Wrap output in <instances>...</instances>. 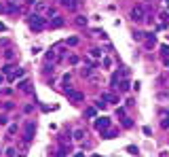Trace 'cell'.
I'll use <instances>...</instances> for the list:
<instances>
[{"instance_id":"cell-1","label":"cell","mask_w":169,"mask_h":157,"mask_svg":"<svg viewBox=\"0 0 169 157\" xmlns=\"http://www.w3.org/2000/svg\"><path fill=\"white\" fill-rule=\"evenodd\" d=\"M47 26V19H44V17H40L38 13H34V15H30V28L34 32H40L42 28Z\"/></svg>"},{"instance_id":"cell-2","label":"cell","mask_w":169,"mask_h":157,"mask_svg":"<svg viewBox=\"0 0 169 157\" xmlns=\"http://www.w3.org/2000/svg\"><path fill=\"white\" fill-rule=\"evenodd\" d=\"M144 17H146V9L142 6V4H135V6L131 9V19L133 21H142Z\"/></svg>"},{"instance_id":"cell-3","label":"cell","mask_w":169,"mask_h":157,"mask_svg":"<svg viewBox=\"0 0 169 157\" xmlns=\"http://www.w3.org/2000/svg\"><path fill=\"white\" fill-rule=\"evenodd\" d=\"M34 132H36V123H34V121H28V123H25V132H23V140H25V142H32Z\"/></svg>"},{"instance_id":"cell-4","label":"cell","mask_w":169,"mask_h":157,"mask_svg":"<svg viewBox=\"0 0 169 157\" xmlns=\"http://www.w3.org/2000/svg\"><path fill=\"white\" fill-rule=\"evenodd\" d=\"M66 94H68L70 100H74V102H81V100H85V94H83V91H76V89H72V87H66Z\"/></svg>"},{"instance_id":"cell-5","label":"cell","mask_w":169,"mask_h":157,"mask_svg":"<svg viewBox=\"0 0 169 157\" xmlns=\"http://www.w3.org/2000/svg\"><path fill=\"white\" fill-rule=\"evenodd\" d=\"M108 127H110V119H108V117L95 119V130H97V132H104V130H108Z\"/></svg>"},{"instance_id":"cell-6","label":"cell","mask_w":169,"mask_h":157,"mask_svg":"<svg viewBox=\"0 0 169 157\" xmlns=\"http://www.w3.org/2000/svg\"><path fill=\"white\" fill-rule=\"evenodd\" d=\"M102 100L106 104H114V102H119V96L112 94V91H102Z\"/></svg>"},{"instance_id":"cell-7","label":"cell","mask_w":169,"mask_h":157,"mask_svg":"<svg viewBox=\"0 0 169 157\" xmlns=\"http://www.w3.org/2000/svg\"><path fill=\"white\" fill-rule=\"evenodd\" d=\"M116 89H119V91H129V89H131V83H129L127 79H121V81L116 83Z\"/></svg>"},{"instance_id":"cell-8","label":"cell","mask_w":169,"mask_h":157,"mask_svg":"<svg viewBox=\"0 0 169 157\" xmlns=\"http://www.w3.org/2000/svg\"><path fill=\"white\" fill-rule=\"evenodd\" d=\"M61 26H64V17L55 15V17L51 19V28H61Z\"/></svg>"},{"instance_id":"cell-9","label":"cell","mask_w":169,"mask_h":157,"mask_svg":"<svg viewBox=\"0 0 169 157\" xmlns=\"http://www.w3.org/2000/svg\"><path fill=\"white\" fill-rule=\"evenodd\" d=\"M154 45H156V38H154V34H148V38H146V47H148V49H152Z\"/></svg>"},{"instance_id":"cell-10","label":"cell","mask_w":169,"mask_h":157,"mask_svg":"<svg viewBox=\"0 0 169 157\" xmlns=\"http://www.w3.org/2000/svg\"><path fill=\"white\" fill-rule=\"evenodd\" d=\"M95 115H97V108H93V106H89V108L85 110V117H87V119H93Z\"/></svg>"},{"instance_id":"cell-11","label":"cell","mask_w":169,"mask_h":157,"mask_svg":"<svg viewBox=\"0 0 169 157\" xmlns=\"http://www.w3.org/2000/svg\"><path fill=\"white\" fill-rule=\"evenodd\" d=\"M114 136H116V132H114V130H104V132H102V138H106V140H110V138H114Z\"/></svg>"},{"instance_id":"cell-12","label":"cell","mask_w":169,"mask_h":157,"mask_svg":"<svg viewBox=\"0 0 169 157\" xmlns=\"http://www.w3.org/2000/svg\"><path fill=\"white\" fill-rule=\"evenodd\" d=\"M144 36H146V34L142 32V30H133V40L140 43V40H144Z\"/></svg>"},{"instance_id":"cell-13","label":"cell","mask_w":169,"mask_h":157,"mask_svg":"<svg viewBox=\"0 0 169 157\" xmlns=\"http://www.w3.org/2000/svg\"><path fill=\"white\" fill-rule=\"evenodd\" d=\"M66 45H68V47H76V45H78V38H76V36H70V38L66 40Z\"/></svg>"},{"instance_id":"cell-14","label":"cell","mask_w":169,"mask_h":157,"mask_svg":"<svg viewBox=\"0 0 169 157\" xmlns=\"http://www.w3.org/2000/svg\"><path fill=\"white\" fill-rule=\"evenodd\" d=\"M17 130H19V127H17V123H11V125H8V132H6V134H8V136H15Z\"/></svg>"},{"instance_id":"cell-15","label":"cell","mask_w":169,"mask_h":157,"mask_svg":"<svg viewBox=\"0 0 169 157\" xmlns=\"http://www.w3.org/2000/svg\"><path fill=\"white\" fill-rule=\"evenodd\" d=\"M6 9H8V13H15V11H19V9H17V4L13 2V0H8V4H6Z\"/></svg>"},{"instance_id":"cell-16","label":"cell","mask_w":169,"mask_h":157,"mask_svg":"<svg viewBox=\"0 0 169 157\" xmlns=\"http://www.w3.org/2000/svg\"><path fill=\"white\" fill-rule=\"evenodd\" d=\"M61 4L68 6V9H76V2H74V0H61Z\"/></svg>"},{"instance_id":"cell-17","label":"cell","mask_w":169,"mask_h":157,"mask_svg":"<svg viewBox=\"0 0 169 157\" xmlns=\"http://www.w3.org/2000/svg\"><path fill=\"white\" fill-rule=\"evenodd\" d=\"M85 138V130H76L74 132V140H83Z\"/></svg>"},{"instance_id":"cell-18","label":"cell","mask_w":169,"mask_h":157,"mask_svg":"<svg viewBox=\"0 0 169 157\" xmlns=\"http://www.w3.org/2000/svg\"><path fill=\"white\" fill-rule=\"evenodd\" d=\"M4 58H6V60H13V58H15V51H13V49H6V51H4Z\"/></svg>"},{"instance_id":"cell-19","label":"cell","mask_w":169,"mask_h":157,"mask_svg":"<svg viewBox=\"0 0 169 157\" xmlns=\"http://www.w3.org/2000/svg\"><path fill=\"white\" fill-rule=\"evenodd\" d=\"M76 26H87V17H76Z\"/></svg>"},{"instance_id":"cell-20","label":"cell","mask_w":169,"mask_h":157,"mask_svg":"<svg viewBox=\"0 0 169 157\" xmlns=\"http://www.w3.org/2000/svg\"><path fill=\"white\" fill-rule=\"evenodd\" d=\"M91 58H102V49H91Z\"/></svg>"},{"instance_id":"cell-21","label":"cell","mask_w":169,"mask_h":157,"mask_svg":"<svg viewBox=\"0 0 169 157\" xmlns=\"http://www.w3.org/2000/svg\"><path fill=\"white\" fill-rule=\"evenodd\" d=\"M123 125H125V127H131V125H133V121H131L129 117H123Z\"/></svg>"},{"instance_id":"cell-22","label":"cell","mask_w":169,"mask_h":157,"mask_svg":"<svg viewBox=\"0 0 169 157\" xmlns=\"http://www.w3.org/2000/svg\"><path fill=\"white\" fill-rule=\"evenodd\" d=\"M6 155H8V157H15V155H17V151L13 149V146H8V149H6Z\"/></svg>"},{"instance_id":"cell-23","label":"cell","mask_w":169,"mask_h":157,"mask_svg":"<svg viewBox=\"0 0 169 157\" xmlns=\"http://www.w3.org/2000/svg\"><path fill=\"white\" fill-rule=\"evenodd\" d=\"M161 53L163 55H169V45H161Z\"/></svg>"},{"instance_id":"cell-24","label":"cell","mask_w":169,"mask_h":157,"mask_svg":"<svg viewBox=\"0 0 169 157\" xmlns=\"http://www.w3.org/2000/svg\"><path fill=\"white\" fill-rule=\"evenodd\" d=\"M112 66V60L110 58H104V68H110Z\"/></svg>"},{"instance_id":"cell-25","label":"cell","mask_w":169,"mask_h":157,"mask_svg":"<svg viewBox=\"0 0 169 157\" xmlns=\"http://www.w3.org/2000/svg\"><path fill=\"white\" fill-rule=\"evenodd\" d=\"M81 75H83V77H91V68H83Z\"/></svg>"},{"instance_id":"cell-26","label":"cell","mask_w":169,"mask_h":157,"mask_svg":"<svg viewBox=\"0 0 169 157\" xmlns=\"http://www.w3.org/2000/svg\"><path fill=\"white\" fill-rule=\"evenodd\" d=\"M17 77H23V70H21V68H17V70H15V75H13L11 79H17Z\"/></svg>"},{"instance_id":"cell-27","label":"cell","mask_w":169,"mask_h":157,"mask_svg":"<svg viewBox=\"0 0 169 157\" xmlns=\"http://www.w3.org/2000/svg\"><path fill=\"white\" fill-rule=\"evenodd\" d=\"M66 155H68V153H66V146H61V149L57 151V157H66Z\"/></svg>"},{"instance_id":"cell-28","label":"cell","mask_w":169,"mask_h":157,"mask_svg":"<svg viewBox=\"0 0 169 157\" xmlns=\"http://www.w3.org/2000/svg\"><path fill=\"white\" fill-rule=\"evenodd\" d=\"M106 106H108V104H106V102H104V100H102V102H95V108H102V110H104Z\"/></svg>"},{"instance_id":"cell-29","label":"cell","mask_w":169,"mask_h":157,"mask_svg":"<svg viewBox=\"0 0 169 157\" xmlns=\"http://www.w3.org/2000/svg\"><path fill=\"white\" fill-rule=\"evenodd\" d=\"M161 125L165 127V130H169V117H165V119H163V123H161Z\"/></svg>"},{"instance_id":"cell-30","label":"cell","mask_w":169,"mask_h":157,"mask_svg":"<svg viewBox=\"0 0 169 157\" xmlns=\"http://www.w3.org/2000/svg\"><path fill=\"white\" fill-rule=\"evenodd\" d=\"M47 60H49V62L55 60V51H49V53H47Z\"/></svg>"},{"instance_id":"cell-31","label":"cell","mask_w":169,"mask_h":157,"mask_svg":"<svg viewBox=\"0 0 169 157\" xmlns=\"http://www.w3.org/2000/svg\"><path fill=\"white\" fill-rule=\"evenodd\" d=\"M70 64H72V66H74V64H78V58H76V55H70Z\"/></svg>"},{"instance_id":"cell-32","label":"cell","mask_w":169,"mask_h":157,"mask_svg":"<svg viewBox=\"0 0 169 157\" xmlns=\"http://www.w3.org/2000/svg\"><path fill=\"white\" fill-rule=\"evenodd\" d=\"M116 115H121V117H125V108H123V106H119V108H116Z\"/></svg>"},{"instance_id":"cell-33","label":"cell","mask_w":169,"mask_h":157,"mask_svg":"<svg viewBox=\"0 0 169 157\" xmlns=\"http://www.w3.org/2000/svg\"><path fill=\"white\" fill-rule=\"evenodd\" d=\"M11 70H13V66H11V64H6V66L2 68V72H6V75H8V72H11Z\"/></svg>"},{"instance_id":"cell-34","label":"cell","mask_w":169,"mask_h":157,"mask_svg":"<svg viewBox=\"0 0 169 157\" xmlns=\"http://www.w3.org/2000/svg\"><path fill=\"white\" fill-rule=\"evenodd\" d=\"M36 11H44V2H36Z\"/></svg>"},{"instance_id":"cell-35","label":"cell","mask_w":169,"mask_h":157,"mask_svg":"<svg viewBox=\"0 0 169 157\" xmlns=\"http://www.w3.org/2000/svg\"><path fill=\"white\" fill-rule=\"evenodd\" d=\"M8 123V117H0V125H6Z\"/></svg>"},{"instance_id":"cell-36","label":"cell","mask_w":169,"mask_h":157,"mask_svg":"<svg viewBox=\"0 0 169 157\" xmlns=\"http://www.w3.org/2000/svg\"><path fill=\"white\" fill-rule=\"evenodd\" d=\"M32 110H34V106H32V104H28V106L23 108V113H32Z\"/></svg>"},{"instance_id":"cell-37","label":"cell","mask_w":169,"mask_h":157,"mask_svg":"<svg viewBox=\"0 0 169 157\" xmlns=\"http://www.w3.org/2000/svg\"><path fill=\"white\" fill-rule=\"evenodd\" d=\"M4 30H6V26H4V23H0V32H4Z\"/></svg>"},{"instance_id":"cell-38","label":"cell","mask_w":169,"mask_h":157,"mask_svg":"<svg viewBox=\"0 0 169 157\" xmlns=\"http://www.w3.org/2000/svg\"><path fill=\"white\" fill-rule=\"evenodd\" d=\"M2 83H4V75H0V85H2Z\"/></svg>"},{"instance_id":"cell-39","label":"cell","mask_w":169,"mask_h":157,"mask_svg":"<svg viewBox=\"0 0 169 157\" xmlns=\"http://www.w3.org/2000/svg\"><path fill=\"white\" fill-rule=\"evenodd\" d=\"M72 157H83V153H74V155H72Z\"/></svg>"},{"instance_id":"cell-40","label":"cell","mask_w":169,"mask_h":157,"mask_svg":"<svg viewBox=\"0 0 169 157\" xmlns=\"http://www.w3.org/2000/svg\"><path fill=\"white\" fill-rule=\"evenodd\" d=\"M167 9H169V0H167Z\"/></svg>"}]
</instances>
